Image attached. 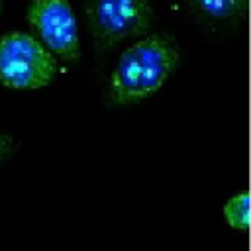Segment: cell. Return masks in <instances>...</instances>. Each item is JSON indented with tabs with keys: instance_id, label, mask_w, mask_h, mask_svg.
<instances>
[{
	"instance_id": "6da1fadb",
	"label": "cell",
	"mask_w": 251,
	"mask_h": 251,
	"mask_svg": "<svg viewBox=\"0 0 251 251\" xmlns=\"http://www.w3.org/2000/svg\"><path fill=\"white\" fill-rule=\"evenodd\" d=\"M178 63V45L167 33H149L129 45L110 76V100L133 104L157 92Z\"/></svg>"
},
{
	"instance_id": "7a4b0ae2",
	"label": "cell",
	"mask_w": 251,
	"mask_h": 251,
	"mask_svg": "<svg viewBox=\"0 0 251 251\" xmlns=\"http://www.w3.org/2000/svg\"><path fill=\"white\" fill-rule=\"evenodd\" d=\"M57 61L39 39L24 31L0 37V82L16 90H35L53 82Z\"/></svg>"
},
{
	"instance_id": "3957f363",
	"label": "cell",
	"mask_w": 251,
	"mask_h": 251,
	"mask_svg": "<svg viewBox=\"0 0 251 251\" xmlns=\"http://www.w3.org/2000/svg\"><path fill=\"white\" fill-rule=\"evenodd\" d=\"M86 22L92 37L112 47L143 35L153 22L149 0H86Z\"/></svg>"
},
{
	"instance_id": "277c9868",
	"label": "cell",
	"mask_w": 251,
	"mask_h": 251,
	"mask_svg": "<svg viewBox=\"0 0 251 251\" xmlns=\"http://www.w3.org/2000/svg\"><path fill=\"white\" fill-rule=\"evenodd\" d=\"M27 22L53 55L67 63L80 57L76 18L69 0H33L27 8Z\"/></svg>"
},
{
	"instance_id": "5b68a950",
	"label": "cell",
	"mask_w": 251,
	"mask_h": 251,
	"mask_svg": "<svg viewBox=\"0 0 251 251\" xmlns=\"http://www.w3.org/2000/svg\"><path fill=\"white\" fill-rule=\"evenodd\" d=\"M249 206H251V198L247 190H241L237 194H233L226 204H224V220L227 222L229 227L237 229V231H247L249 229Z\"/></svg>"
},
{
	"instance_id": "8992f818",
	"label": "cell",
	"mask_w": 251,
	"mask_h": 251,
	"mask_svg": "<svg viewBox=\"0 0 251 251\" xmlns=\"http://www.w3.org/2000/svg\"><path fill=\"white\" fill-rule=\"evenodd\" d=\"M186 2H190L198 12L216 20H229L245 10V0H186Z\"/></svg>"
},
{
	"instance_id": "52a82bcc",
	"label": "cell",
	"mask_w": 251,
	"mask_h": 251,
	"mask_svg": "<svg viewBox=\"0 0 251 251\" xmlns=\"http://www.w3.org/2000/svg\"><path fill=\"white\" fill-rule=\"evenodd\" d=\"M14 147H16V139L10 133L0 129V163H4L14 153Z\"/></svg>"
},
{
	"instance_id": "ba28073f",
	"label": "cell",
	"mask_w": 251,
	"mask_h": 251,
	"mask_svg": "<svg viewBox=\"0 0 251 251\" xmlns=\"http://www.w3.org/2000/svg\"><path fill=\"white\" fill-rule=\"evenodd\" d=\"M0 8H2V6H0Z\"/></svg>"
}]
</instances>
